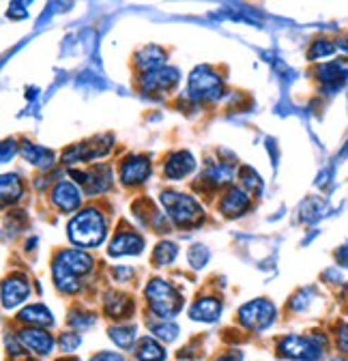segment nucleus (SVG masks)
Listing matches in <instances>:
<instances>
[{"label": "nucleus", "mask_w": 348, "mask_h": 361, "mask_svg": "<svg viewBox=\"0 0 348 361\" xmlns=\"http://www.w3.org/2000/svg\"><path fill=\"white\" fill-rule=\"evenodd\" d=\"M179 78H181L179 69H174V67H161L157 71L144 73L142 80H140V84H142L144 93H163V90H170L174 84H177Z\"/></svg>", "instance_id": "9b49d317"}, {"label": "nucleus", "mask_w": 348, "mask_h": 361, "mask_svg": "<svg viewBox=\"0 0 348 361\" xmlns=\"http://www.w3.org/2000/svg\"><path fill=\"white\" fill-rule=\"evenodd\" d=\"M327 346L325 336H288L280 342L278 350L286 359L294 361H318Z\"/></svg>", "instance_id": "39448f33"}, {"label": "nucleus", "mask_w": 348, "mask_h": 361, "mask_svg": "<svg viewBox=\"0 0 348 361\" xmlns=\"http://www.w3.org/2000/svg\"><path fill=\"white\" fill-rule=\"evenodd\" d=\"M112 149V135H101V138H93L91 142H84V145H77V147H71L63 159L67 164H86V161H93L97 157H104L108 151Z\"/></svg>", "instance_id": "1a4fd4ad"}, {"label": "nucleus", "mask_w": 348, "mask_h": 361, "mask_svg": "<svg viewBox=\"0 0 348 361\" xmlns=\"http://www.w3.org/2000/svg\"><path fill=\"white\" fill-rule=\"evenodd\" d=\"M136 359L138 361H166V350L159 342L153 338H142L136 346Z\"/></svg>", "instance_id": "5701e85b"}, {"label": "nucleus", "mask_w": 348, "mask_h": 361, "mask_svg": "<svg viewBox=\"0 0 348 361\" xmlns=\"http://www.w3.org/2000/svg\"><path fill=\"white\" fill-rule=\"evenodd\" d=\"M318 78H321V82H323L327 88L337 90V88L346 82V78H348V69H346L342 63H327V65H321V69H318Z\"/></svg>", "instance_id": "412c9836"}, {"label": "nucleus", "mask_w": 348, "mask_h": 361, "mask_svg": "<svg viewBox=\"0 0 348 361\" xmlns=\"http://www.w3.org/2000/svg\"><path fill=\"white\" fill-rule=\"evenodd\" d=\"M222 314V301L215 297H202L198 301H194V305L189 307V316L194 321H202V323H215Z\"/></svg>", "instance_id": "f3484780"}, {"label": "nucleus", "mask_w": 348, "mask_h": 361, "mask_svg": "<svg viewBox=\"0 0 348 361\" xmlns=\"http://www.w3.org/2000/svg\"><path fill=\"white\" fill-rule=\"evenodd\" d=\"M163 63H166V54H163V50L157 48V45H149V48H142V50L138 52V56H136V65H138L144 73L161 69Z\"/></svg>", "instance_id": "4be33fe9"}, {"label": "nucleus", "mask_w": 348, "mask_h": 361, "mask_svg": "<svg viewBox=\"0 0 348 361\" xmlns=\"http://www.w3.org/2000/svg\"><path fill=\"white\" fill-rule=\"evenodd\" d=\"M215 361H243V355H241L239 350H235V353H228V355H224V357H220V359H215Z\"/></svg>", "instance_id": "c9c22d12"}, {"label": "nucleus", "mask_w": 348, "mask_h": 361, "mask_svg": "<svg viewBox=\"0 0 348 361\" xmlns=\"http://www.w3.org/2000/svg\"><path fill=\"white\" fill-rule=\"evenodd\" d=\"M177 254H179L177 245L170 243V241H161V243L155 247V252H153V262H155L157 267H166V264H170L174 258H177Z\"/></svg>", "instance_id": "bb28decb"}, {"label": "nucleus", "mask_w": 348, "mask_h": 361, "mask_svg": "<svg viewBox=\"0 0 348 361\" xmlns=\"http://www.w3.org/2000/svg\"><path fill=\"white\" fill-rule=\"evenodd\" d=\"M58 361H77L75 357H69V359H58Z\"/></svg>", "instance_id": "4c0bfd02"}, {"label": "nucleus", "mask_w": 348, "mask_h": 361, "mask_svg": "<svg viewBox=\"0 0 348 361\" xmlns=\"http://www.w3.org/2000/svg\"><path fill=\"white\" fill-rule=\"evenodd\" d=\"M18 319H20L22 323L32 325V327H52V325H54V316H52V312H50L46 305H43V303H32V305L24 307V310L20 312Z\"/></svg>", "instance_id": "a211bd4d"}, {"label": "nucleus", "mask_w": 348, "mask_h": 361, "mask_svg": "<svg viewBox=\"0 0 348 361\" xmlns=\"http://www.w3.org/2000/svg\"><path fill=\"white\" fill-rule=\"evenodd\" d=\"M337 260H340L344 267H348V247H342V250L337 252Z\"/></svg>", "instance_id": "e433bc0d"}, {"label": "nucleus", "mask_w": 348, "mask_h": 361, "mask_svg": "<svg viewBox=\"0 0 348 361\" xmlns=\"http://www.w3.org/2000/svg\"><path fill=\"white\" fill-rule=\"evenodd\" d=\"M241 183L245 188L247 194H258L260 190H263V180L258 178V174L251 170V168H241Z\"/></svg>", "instance_id": "cd10ccee"}, {"label": "nucleus", "mask_w": 348, "mask_h": 361, "mask_svg": "<svg viewBox=\"0 0 348 361\" xmlns=\"http://www.w3.org/2000/svg\"><path fill=\"white\" fill-rule=\"evenodd\" d=\"M151 331H153V336H157L163 342H172V340H177V336H179V327L174 323H170V321H163L161 325H153Z\"/></svg>", "instance_id": "c85d7f7f"}, {"label": "nucleus", "mask_w": 348, "mask_h": 361, "mask_svg": "<svg viewBox=\"0 0 348 361\" xmlns=\"http://www.w3.org/2000/svg\"><path fill=\"white\" fill-rule=\"evenodd\" d=\"M71 176L77 180V185L84 188L86 194H104L112 185V170L110 166H95L91 170H71Z\"/></svg>", "instance_id": "6e6552de"}, {"label": "nucleus", "mask_w": 348, "mask_h": 361, "mask_svg": "<svg viewBox=\"0 0 348 361\" xmlns=\"http://www.w3.org/2000/svg\"><path fill=\"white\" fill-rule=\"evenodd\" d=\"M335 340H337V348H340L344 355H348V323H342V325L337 327Z\"/></svg>", "instance_id": "72a5a7b5"}, {"label": "nucleus", "mask_w": 348, "mask_h": 361, "mask_svg": "<svg viewBox=\"0 0 348 361\" xmlns=\"http://www.w3.org/2000/svg\"><path fill=\"white\" fill-rule=\"evenodd\" d=\"M275 319V305L267 299H254L239 310V321L251 331L267 329Z\"/></svg>", "instance_id": "0eeeda50"}, {"label": "nucleus", "mask_w": 348, "mask_h": 361, "mask_svg": "<svg viewBox=\"0 0 348 361\" xmlns=\"http://www.w3.org/2000/svg\"><path fill=\"white\" fill-rule=\"evenodd\" d=\"M335 52V45L331 41H316L312 43V50L308 54L310 61H316V59H325V56H331Z\"/></svg>", "instance_id": "c756f323"}, {"label": "nucleus", "mask_w": 348, "mask_h": 361, "mask_svg": "<svg viewBox=\"0 0 348 361\" xmlns=\"http://www.w3.org/2000/svg\"><path fill=\"white\" fill-rule=\"evenodd\" d=\"M104 307H106V314L112 316V319H125V316H129V312L134 310V301L123 293H108Z\"/></svg>", "instance_id": "aec40b11"}, {"label": "nucleus", "mask_w": 348, "mask_h": 361, "mask_svg": "<svg viewBox=\"0 0 348 361\" xmlns=\"http://www.w3.org/2000/svg\"><path fill=\"white\" fill-rule=\"evenodd\" d=\"M24 185L18 174H5L3 176V200L5 202H15L18 198H22Z\"/></svg>", "instance_id": "393cba45"}, {"label": "nucleus", "mask_w": 348, "mask_h": 361, "mask_svg": "<svg viewBox=\"0 0 348 361\" xmlns=\"http://www.w3.org/2000/svg\"><path fill=\"white\" fill-rule=\"evenodd\" d=\"M67 233L69 239L80 247H97L108 235V221L95 207H89L69 221Z\"/></svg>", "instance_id": "f03ea898"}, {"label": "nucleus", "mask_w": 348, "mask_h": 361, "mask_svg": "<svg viewBox=\"0 0 348 361\" xmlns=\"http://www.w3.org/2000/svg\"><path fill=\"white\" fill-rule=\"evenodd\" d=\"M196 168V159L189 151H174L163 164V174L172 180L187 176Z\"/></svg>", "instance_id": "2eb2a0df"}, {"label": "nucleus", "mask_w": 348, "mask_h": 361, "mask_svg": "<svg viewBox=\"0 0 348 361\" xmlns=\"http://www.w3.org/2000/svg\"><path fill=\"white\" fill-rule=\"evenodd\" d=\"M22 155L32 164V166H39V168H50L54 164V153L48 151L46 147H37V145H24L22 147Z\"/></svg>", "instance_id": "b1692460"}, {"label": "nucleus", "mask_w": 348, "mask_h": 361, "mask_svg": "<svg viewBox=\"0 0 348 361\" xmlns=\"http://www.w3.org/2000/svg\"><path fill=\"white\" fill-rule=\"evenodd\" d=\"M189 97L194 102H215L222 97V78L211 67H196L189 75Z\"/></svg>", "instance_id": "423d86ee"}, {"label": "nucleus", "mask_w": 348, "mask_h": 361, "mask_svg": "<svg viewBox=\"0 0 348 361\" xmlns=\"http://www.w3.org/2000/svg\"><path fill=\"white\" fill-rule=\"evenodd\" d=\"M28 361H32V359H28Z\"/></svg>", "instance_id": "58836bf2"}, {"label": "nucleus", "mask_w": 348, "mask_h": 361, "mask_svg": "<svg viewBox=\"0 0 348 361\" xmlns=\"http://www.w3.org/2000/svg\"><path fill=\"white\" fill-rule=\"evenodd\" d=\"M18 340H20L22 348H28L30 353L41 355V357H46V355H50L54 350V338L48 331L37 329V327L22 329Z\"/></svg>", "instance_id": "f8f14e48"}, {"label": "nucleus", "mask_w": 348, "mask_h": 361, "mask_svg": "<svg viewBox=\"0 0 348 361\" xmlns=\"http://www.w3.org/2000/svg\"><path fill=\"white\" fill-rule=\"evenodd\" d=\"M58 344H61V350L63 353H73L82 344V338L77 334H63L61 340H58Z\"/></svg>", "instance_id": "473e14b6"}, {"label": "nucleus", "mask_w": 348, "mask_h": 361, "mask_svg": "<svg viewBox=\"0 0 348 361\" xmlns=\"http://www.w3.org/2000/svg\"><path fill=\"white\" fill-rule=\"evenodd\" d=\"M91 361H123V355H118V353H108V350H104V353H99V355L91 357Z\"/></svg>", "instance_id": "f704fd0d"}, {"label": "nucleus", "mask_w": 348, "mask_h": 361, "mask_svg": "<svg viewBox=\"0 0 348 361\" xmlns=\"http://www.w3.org/2000/svg\"><path fill=\"white\" fill-rule=\"evenodd\" d=\"M93 256L82 250H65L52 262L54 282L63 293H77L80 278L89 276L93 271Z\"/></svg>", "instance_id": "f257e3e1"}, {"label": "nucleus", "mask_w": 348, "mask_h": 361, "mask_svg": "<svg viewBox=\"0 0 348 361\" xmlns=\"http://www.w3.org/2000/svg\"><path fill=\"white\" fill-rule=\"evenodd\" d=\"M52 202L63 213H73L82 204V192L73 183H69V180H61V183H56V188L52 192Z\"/></svg>", "instance_id": "4468645a"}, {"label": "nucleus", "mask_w": 348, "mask_h": 361, "mask_svg": "<svg viewBox=\"0 0 348 361\" xmlns=\"http://www.w3.org/2000/svg\"><path fill=\"white\" fill-rule=\"evenodd\" d=\"M147 301H149V310L159 316L161 321H170L172 316H177L183 307V297L181 293L174 288L170 282L155 278L147 284Z\"/></svg>", "instance_id": "7ed1b4c3"}, {"label": "nucleus", "mask_w": 348, "mask_h": 361, "mask_svg": "<svg viewBox=\"0 0 348 361\" xmlns=\"http://www.w3.org/2000/svg\"><path fill=\"white\" fill-rule=\"evenodd\" d=\"M95 314H84V312H73L71 314V319H69V325L75 327V329H86V327H91L95 325Z\"/></svg>", "instance_id": "7c9ffc66"}, {"label": "nucleus", "mask_w": 348, "mask_h": 361, "mask_svg": "<svg viewBox=\"0 0 348 361\" xmlns=\"http://www.w3.org/2000/svg\"><path fill=\"white\" fill-rule=\"evenodd\" d=\"M161 204L168 213V217L181 226V228H192V226H198L202 221V207L200 202H196L192 196L174 192V190H166L161 192Z\"/></svg>", "instance_id": "20e7f679"}, {"label": "nucleus", "mask_w": 348, "mask_h": 361, "mask_svg": "<svg viewBox=\"0 0 348 361\" xmlns=\"http://www.w3.org/2000/svg\"><path fill=\"white\" fill-rule=\"evenodd\" d=\"M247 209H249V194L239 188L228 190V194L224 196V200L220 204V211L228 217H237V215L245 213Z\"/></svg>", "instance_id": "6ab92c4d"}, {"label": "nucleus", "mask_w": 348, "mask_h": 361, "mask_svg": "<svg viewBox=\"0 0 348 361\" xmlns=\"http://www.w3.org/2000/svg\"><path fill=\"white\" fill-rule=\"evenodd\" d=\"M144 250V239L134 233V231H127V233H118L112 243H110V256H132V254H140Z\"/></svg>", "instance_id": "dca6fc26"}, {"label": "nucleus", "mask_w": 348, "mask_h": 361, "mask_svg": "<svg viewBox=\"0 0 348 361\" xmlns=\"http://www.w3.org/2000/svg\"><path fill=\"white\" fill-rule=\"evenodd\" d=\"M28 295H30V282L24 276L15 274V276L5 280V284H3V305L7 310L18 307L20 303H24L28 299Z\"/></svg>", "instance_id": "ddd939ff"}, {"label": "nucleus", "mask_w": 348, "mask_h": 361, "mask_svg": "<svg viewBox=\"0 0 348 361\" xmlns=\"http://www.w3.org/2000/svg\"><path fill=\"white\" fill-rule=\"evenodd\" d=\"M110 340L118 344L120 348H129L136 340V327L134 325H116L110 329Z\"/></svg>", "instance_id": "a878e982"}, {"label": "nucleus", "mask_w": 348, "mask_h": 361, "mask_svg": "<svg viewBox=\"0 0 348 361\" xmlns=\"http://www.w3.org/2000/svg\"><path fill=\"white\" fill-rule=\"evenodd\" d=\"M151 176V161L144 155H129L120 164V180L125 185H140Z\"/></svg>", "instance_id": "9d476101"}, {"label": "nucleus", "mask_w": 348, "mask_h": 361, "mask_svg": "<svg viewBox=\"0 0 348 361\" xmlns=\"http://www.w3.org/2000/svg\"><path fill=\"white\" fill-rule=\"evenodd\" d=\"M189 262H192V267H196V269H202L204 264H206V260H209V250L204 247V245H194L192 250H189Z\"/></svg>", "instance_id": "2f4dec72"}]
</instances>
